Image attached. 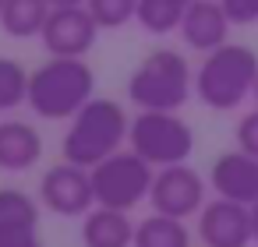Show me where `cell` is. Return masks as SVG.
Masks as SVG:
<instances>
[{"mask_svg":"<svg viewBox=\"0 0 258 247\" xmlns=\"http://www.w3.org/2000/svg\"><path fill=\"white\" fill-rule=\"evenodd\" d=\"M96 96V74L85 57H50L29 78V106L43 120H71Z\"/></svg>","mask_w":258,"mask_h":247,"instance_id":"obj_1","label":"cell"},{"mask_svg":"<svg viewBox=\"0 0 258 247\" xmlns=\"http://www.w3.org/2000/svg\"><path fill=\"white\" fill-rule=\"evenodd\" d=\"M131 134V120L124 113L120 103L113 99H89L75 117H71V127L64 134V159L68 162H78V166H96L103 162L106 155L120 152V145L127 141Z\"/></svg>","mask_w":258,"mask_h":247,"instance_id":"obj_2","label":"cell"},{"mask_svg":"<svg viewBox=\"0 0 258 247\" xmlns=\"http://www.w3.org/2000/svg\"><path fill=\"white\" fill-rule=\"evenodd\" d=\"M258 57L240 43H223L205 53L195 71V96L209 110H237L247 96H254Z\"/></svg>","mask_w":258,"mask_h":247,"instance_id":"obj_3","label":"cell"},{"mask_svg":"<svg viewBox=\"0 0 258 247\" xmlns=\"http://www.w3.org/2000/svg\"><path fill=\"white\" fill-rule=\"evenodd\" d=\"M138 110H180L191 99V64L180 50H152L127 78Z\"/></svg>","mask_w":258,"mask_h":247,"instance_id":"obj_4","label":"cell"},{"mask_svg":"<svg viewBox=\"0 0 258 247\" xmlns=\"http://www.w3.org/2000/svg\"><path fill=\"white\" fill-rule=\"evenodd\" d=\"M127 141L152 166L187 162V155L195 152V131L177 117V110H142L131 120Z\"/></svg>","mask_w":258,"mask_h":247,"instance_id":"obj_5","label":"cell"},{"mask_svg":"<svg viewBox=\"0 0 258 247\" xmlns=\"http://www.w3.org/2000/svg\"><path fill=\"white\" fill-rule=\"evenodd\" d=\"M156 170L149 159H142L135 148L131 152H113L103 162L92 166V187H96V205H110V208H124L131 212L135 205H142L152 191Z\"/></svg>","mask_w":258,"mask_h":247,"instance_id":"obj_6","label":"cell"},{"mask_svg":"<svg viewBox=\"0 0 258 247\" xmlns=\"http://www.w3.org/2000/svg\"><path fill=\"white\" fill-rule=\"evenodd\" d=\"M39 198L50 212L57 215H89L96 205V187H92V170L78 162H60L43 173L39 180Z\"/></svg>","mask_w":258,"mask_h":247,"instance_id":"obj_7","label":"cell"},{"mask_svg":"<svg viewBox=\"0 0 258 247\" xmlns=\"http://www.w3.org/2000/svg\"><path fill=\"white\" fill-rule=\"evenodd\" d=\"M149 205H152V212L187 219V215L202 212V205H205V180L187 162L159 166V173L152 180V191H149Z\"/></svg>","mask_w":258,"mask_h":247,"instance_id":"obj_8","label":"cell"},{"mask_svg":"<svg viewBox=\"0 0 258 247\" xmlns=\"http://www.w3.org/2000/svg\"><path fill=\"white\" fill-rule=\"evenodd\" d=\"M96 36H99V22L82 4V8H53L39 39L50 57H85L96 46Z\"/></svg>","mask_w":258,"mask_h":247,"instance_id":"obj_9","label":"cell"},{"mask_svg":"<svg viewBox=\"0 0 258 247\" xmlns=\"http://www.w3.org/2000/svg\"><path fill=\"white\" fill-rule=\"evenodd\" d=\"M198 240L205 247H247L251 233V205L216 194V201L202 205L198 212Z\"/></svg>","mask_w":258,"mask_h":247,"instance_id":"obj_10","label":"cell"},{"mask_svg":"<svg viewBox=\"0 0 258 247\" xmlns=\"http://www.w3.org/2000/svg\"><path fill=\"white\" fill-rule=\"evenodd\" d=\"M209 184H212L216 194H223V198L254 205V201H258V155H251V152H244V148L223 152V155L212 162V170H209Z\"/></svg>","mask_w":258,"mask_h":247,"instance_id":"obj_11","label":"cell"},{"mask_svg":"<svg viewBox=\"0 0 258 247\" xmlns=\"http://www.w3.org/2000/svg\"><path fill=\"white\" fill-rule=\"evenodd\" d=\"M230 15L223 8V0H191L184 8V22H180V36L191 50L209 53L216 46L226 43L230 36Z\"/></svg>","mask_w":258,"mask_h":247,"instance_id":"obj_12","label":"cell"},{"mask_svg":"<svg viewBox=\"0 0 258 247\" xmlns=\"http://www.w3.org/2000/svg\"><path fill=\"white\" fill-rule=\"evenodd\" d=\"M43 155V134L25 120H4L0 124V170L22 173L36 166Z\"/></svg>","mask_w":258,"mask_h":247,"instance_id":"obj_13","label":"cell"},{"mask_svg":"<svg viewBox=\"0 0 258 247\" xmlns=\"http://www.w3.org/2000/svg\"><path fill=\"white\" fill-rule=\"evenodd\" d=\"M85 247H135V222L124 208L96 205L82 222Z\"/></svg>","mask_w":258,"mask_h":247,"instance_id":"obj_14","label":"cell"},{"mask_svg":"<svg viewBox=\"0 0 258 247\" xmlns=\"http://www.w3.org/2000/svg\"><path fill=\"white\" fill-rule=\"evenodd\" d=\"M50 11H53L50 0H4V8H0V29L15 39L43 36V25H46Z\"/></svg>","mask_w":258,"mask_h":247,"instance_id":"obj_15","label":"cell"},{"mask_svg":"<svg viewBox=\"0 0 258 247\" xmlns=\"http://www.w3.org/2000/svg\"><path fill=\"white\" fill-rule=\"evenodd\" d=\"M135 247H191V233L184 219L152 212L135 226Z\"/></svg>","mask_w":258,"mask_h":247,"instance_id":"obj_16","label":"cell"},{"mask_svg":"<svg viewBox=\"0 0 258 247\" xmlns=\"http://www.w3.org/2000/svg\"><path fill=\"white\" fill-rule=\"evenodd\" d=\"M18 229H39V205L18 187H0V236Z\"/></svg>","mask_w":258,"mask_h":247,"instance_id":"obj_17","label":"cell"},{"mask_svg":"<svg viewBox=\"0 0 258 247\" xmlns=\"http://www.w3.org/2000/svg\"><path fill=\"white\" fill-rule=\"evenodd\" d=\"M138 25L152 36H166V32H180L184 22V4L177 0H138V11H135Z\"/></svg>","mask_w":258,"mask_h":247,"instance_id":"obj_18","label":"cell"},{"mask_svg":"<svg viewBox=\"0 0 258 247\" xmlns=\"http://www.w3.org/2000/svg\"><path fill=\"white\" fill-rule=\"evenodd\" d=\"M29 78L25 67L11 57H0V113L29 103Z\"/></svg>","mask_w":258,"mask_h":247,"instance_id":"obj_19","label":"cell"},{"mask_svg":"<svg viewBox=\"0 0 258 247\" xmlns=\"http://www.w3.org/2000/svg\"><path fill=\"white\" fill-rule=\"evenodd\" d=\"M92 11V18L99 22V29H120L135 18L138 0H89L85 4Z\"/></svg>","mask_w":258,"mask_h":247,"instance_id":"obj_20","label":"cell"},{"mask_svg":"<svg viewBox=\"0 0 258 247\" xmlns=\"http://www.w3.org/2000/svg\"><path fill=\"white\" fill-rule=\"evenodd\" d=\"M237 148L258 155V110L240 117V124H237Z\"/></svg>","mask_w":258,"mask_h":247,"instance_id":"obj_21","label":"cell"},{"mask_svg":"<svg viewBox=\"0 0 258 247\" xmlns=\"http://www.w3.org/2000/svg\"><path fill=\"white\" fill-rule=\"evenodd\" d=\"M223 8L233 25H254L258 22V0H223Z\"/></svg>","mask_w":258,"mask_h":247,"instance_id":"obj_22","label":"cell"},{"mask_svg":"<svg viewBox=\"0 0 258 247\" xmlns=\"http://www.w3.org/2000/svg\"><path fill=\"white\" fill-rule=\"evenodd\" d=\"M0 247H43V240H39V229H18L0 236Z\"/></svg>","mask_w":258,"mask_h":247,"instance_id":"obj_23","label":"cell"},{"mask_svg":"<svg viewBox=\"0 0 258 247\" xmlns=\"http://www.w3.org/2000/svg\"><path fill=\"white\" fill-rule=\"evenodd\" d=\"M53 8H82V4H89V0H50Z\"/></svg>","mask_w":258,"mask_h":247,"instance_id":"obj_24","label":"cell"},{"mask_svg":"<svg viewBox=\"0 0 258 247\" xmlns=\"http://www.w3.org/2000/svg\"><path fill=\"white\" fill-rule=\"evenodd\" d=\"M251 233H254V243H258V201L251 205Z\"/></svg>","mask_w":258,"mask_h":247,"instance_id":"obj_25","label":"cell"},{"mask_svg":"<svg viewBox=\"0 0 258 247\" xmlns=\"http://www.w3.org/2000/svg\"><path fill=\"white\" fill-rule=\"evenodd\" d=\"M254 103H258V81H254Z\"/></svg>","mask_w":258,"mask_h":247,"instance_id":"obj_26","label":"cell"},{"mask_svg":"<svg viewBox=\"0 0 258 247\" xmlns=\"http://www.w3.org/2000/svg\"><path fill=\"white\" fill-rule=\"evenodd\" d=\"M177 4H184V8H187V4H191V0H177Z\"/></svg>","mask_w":258,"mask_h":247,"instance_id":"obj_27","label":"cell"},{"mask_svg":"<svg viewBox=\"0 0 258 247\" xmlns=\"http://www.w3.org/2000/svg\"><path fill=\"white\" fill-rule=\"evenodd\" d=\"M0 8H4V0H0Z\"/></svg>","mask_w":258,"mask_h":247,"instance_id":"obj_28","label":"cell"}]
</instances>
